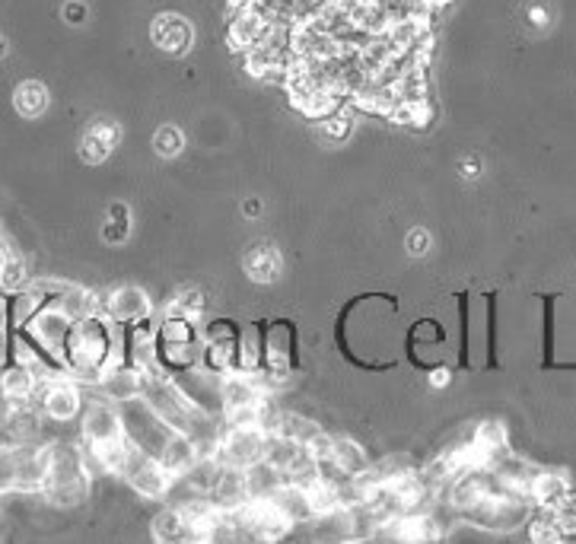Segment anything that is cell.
<instances>
[{
  "mask_svg": "<svg viewBox=\"0 0 576 544\" xmlns=\"http://www.w3.org/2000/svg\"><path fill=\"white\" fill-rule=\"evenodd\" d=\"M115 360H118V325L109 315H90L74 331V341L64 357V370L80 385L83 382L96 385L102 370Z\"/></svg>",
  "mask_w": 576,
  "mask_h": 544,
  "instance_id": "cell-1",
  "label": "cell"
},
{
  "mask_svg": "<svg viewBox=\"0 0 576 544\" xmlns=\"http://www.w3.org/2000/svg\"><path fill=\"white\" fill-rule=\"evenodd\" d=\"M379 535V519L366 503L335 506L309 522V538L316 544H360Z\"/></svg>",
  "mask_w": 576,
  "mask_h": 544,
  "instance_id": "cell-2",
  "label": "cell"
},
{
  "mask_svg": "<svg viewBox=\"0 0 576 544\" xmlns=\"http://www.w3.org/2000/svg\"><path fill=\"white\" fill-rule=\"evenodd\" d=\"M121 427H125V440L131 449L150 455V459L160 462V455L169 443V436L176 430H169L160 417H156L144 401H128V405H121Z\"/></svg>",
  "mask_w": 576,
  "mask_h": 544,
  "instance_id": "cell-3",
  "label": "cell"
},
{
  "mask_svg": "<svg viewBox=\"0 0 576 544\" xmlns=\"http://www.w3.org/2000/svg\"><path fill=\"white\" fill-rule=\"evenodd\" d=\"M141 401L163 420L169 430H176V433H185L191 414H195V408H191L188 401L182 398V392L172 385V379L166 373H147L144 376Z\"/></svg>",
  "mask_w": 576,
  "mask_h": 544,
  "instance_id": "cell-4",
  "label": "cell"
},
{
  "mask_svg": "<svg viewBox=\"0 0 576 544\" xmlns=\"http://www.w3.org/2000/svg\"><path fill=\"white\" fill-rule=\"evenodd\" d=\"M83 405H86V395L80 389V382L71 376H58V379L39 385L36 408L42 411L45 420H51V424H71V420H80Z\"/></svg>",
  "mask_w": 576,
  "mask_h": 544,
  "instance_id": "cell-5",
  "label": "cell"
},
{
  "mask_svg": "<svg viewBox=\"0 0 576 544\" xmlns=\"http://www.w3.org/2000/svg\"><path fill=\"white\" fill-rule=\"evenodd\" d=\"M265 446H268V433H261L258 427H226L214 455L223 468L249 471L258 462H265Z\"/></svg>",
  "mask_w": 576,
  "mask_h": 544,
  "instance_id": "cell-6",
  "label": "cell"
},
{
  "mask_svg": "<svg viewBox=\"0 0 576 544\" xmlns=\"http://www.w3.org/2000/svg\"><path fill=\"white\" fill-rule=\"evenodd\" d=\"M118 478L147 500H166L169 484H172V478L160 468V462L137 449H128L125 462L118 468Z\"/></svg>",
  "mask_w": 576,
  "mask_h": 544,
  "instance_id": "cell-7",
  "label": "cell"
},
{
  "mask_svg": "<svg viewBox=\"0 0 576 544\" xmlns=\"http://www.w3.org/2000/svg\"><path fill=\"white\" fill-rule=\"evenodd\" d=\"M93 392L99 398L112 401V405H128V401H141V392H144V373L134 370V366L128 363H109L106 370H102V376L96 379Z\"/></svg>",
  "mask_w": 576,
  "mask_h": 544,
  "instance_id": "cell-8",
  "label": "cell"
},
{
  "mask_svg": "<svg viewBox=\"0 0 576 544\" xmlns=\"http://www.w3.org/2000/svg\"><path fill=\"white\" fill-rule=\"evenodd\" d=\"M106 315L118 325H137V322H150L153 319V300L141 284H125L106 293Z\"/></svg>",
  "mask_w": 576,
  "mask_h": 544,
  "instance_id": "cell-9",
  "label": "cell"
},
{
  "mask_svg": "<svg viewBox=\"0 0 576 544\" xmlns=\"http://www.w3.org/2000/svg\"><path fill=\"white\" fill-rule=\"evenodd\" d=\"M150 35L160 51H166L172 58H182L191 48V42H195V26H191L182 13H160L150 26Z\"/></svg>",
  "mask_w": 576,
  "mask_h": 544,
  "instance_id": "cell-10",
  "label": "cell"
},
{
  "mask_svg": "<svg viewBox=\"0 0 576 544\" xmlns=\"http://www.w3.org/2000/svg\"><path fill=\"white\" fill-rule=\"evenodd\" d=\"M573 487L570 481L561 475V471H548V468H538L535 478L526 487V497L535 510H561V506L570 500Z\"/></svg>",
  "mask_w": 576,
  "mask_h": 544,
  "instance_id": "cell-11",
  "label": "cell"
},
{
  "mask_svg": "<svg viewBox=\"0 0 576 544\" xmlns=\"http://www.w3.org/2000/svg\"><path fill=\"white\" fill-rule=\"evenodd\" d=\"M118 140H121L118 121H112V118H96V121H90V128L83 131V140H80L83 163H90V166L106 163L109 156H112V150L118 147Z\"/></svg>",
  "mask_w": 576,
  "mask_h": 544,
  "instance_id": "cell-12",
  "label": "cell"
},
{
  "mask_svg": "<svg viewBox=\"0 0 576 544\" xmlns=\"http://www.w3.org/2000/svg\"><path fill=\"white\" fill-rule=\"evenodd\" d=\"M271 20L258 7H249V10H239L233 13L230 20V32H226V39H230V48L233 51H242V55H249V51L265 39Z\"/></svg>",
  "mask_w": 576,
  "mask_h": 544,
  "instance_id": "cell-13",
  "label": "cell"
},
{
  "mask_svg": "<svg viewBox=\"0 0 576 544\" xmlns=\"http://www.w3.org/2000/svg\"><path fill=\"white\" fill-rule=\"evenodd\" d=\"M242 268H246L249 280H255V284H261V287H268V284H274L277 277H281L284 258L271 242H255L246 249V255H242Z\"/></svg>",
  "mask_w": 576,
  "mask_h": 544,
  "instance_id": "cell-14",
  "label": "cell"
},
{
  "mask_svg": "<svg viewBox=\"0 0 576 544\" xmlns=\"http://www.w3.org/2000/svg\"><path fill=\"white\" fill-rule=\"evenodd\" d=\"M328 455H331V459H335V465H338L351 481L363 478L366 471L373 468V462H370V455H366L363 443L354 440V436H344V433H335V436H331Z\"/></svg>",
  "mask_w": 576,
  "mask_h": 544,
  "instance_id": "cell-15",
  "label": "cell"
},
{
  "mask_svg": "<svg viewBox=\"0 0 576 544\" xmlns=\"http://www.w3.org/2000/svg\"><path fill=\"white\" fill-rule=\"evenodd\" d=\"M271 506L281 513L290 525H309L316 519V503H312V494L306 487H296V484H284L281 490L274 494Z\"/></svg>",
  "mask_w": 576,
  "mask_h": 544,
  "instance_id": "cell-16",
  "label": "cell"
},
{
  "mask_svg": "<svg viewBox=\"0 0 576 544\" xmlns=\"http://www.w3.org/2000/svg\"><path fill=\"white\" fill-rule=\"evenodd\" d=\"M207 503L214 506L217 513H233L239 510L242 503H249V490H246V471H236V468H223L220 478L211 490Z\"/></svg>",
  "mask_w": 576,
  "mask_h": 544,
  "instance_id": "cell-17",
  "label": "cell"
},
{
  "mask_svg": "<svg viewBox=\"0 0 576 544\" xmlns=\"http://www.w3.org/2000/svg\"><path fill=\"white\" fill-rule=\"evenodd\" d=\"M201 459V452H198V446L188 440L185 433H172L169 436V443H166V449H163V455H160V468L166 471V475L176 481V478H182L185 471L195 465Z\"/></svg>",
  "mask_w": 576,
  "mask_h": 544,
  "instance_id": "cell-18",
  "label": "cell"
},
{
  "mask_svg": "<svg viewBox=\"0 0 576 544\" xmlns=\"http://www.w3.org/2000/svg\"><path fill=\"white\" fill-rule=\"evenodd\" d=\"M150 532L156 538V544H182V541H198L195 532L188 529L185 516L176 510V506H163L160 513L153 516L150 522ZM201 544V541H198Z\"/></svg>",
  "mask_w": 576,
  "mask_h": 544,
  "instance_id": "cell-19",
  "label": "cell"
},
{
  "mask_svg": "<svg viewBox=\"0 0 576 544\" xmlns=\"http://www.w3.org/2000/svg\"><path fill=\"white\" fill-rule=\"evenodd\" d=\"M284 484H287L284 475L277 468H271L268 462H258L255 468L246 471V490H249V500H255V503H271Z\"/></svg>",
  "mask_w": 576,
  "mask_h": 544,
  "instance_id": "cell-20",
  "label": "cell"
},
{
  "mask_svg": "<svg viewBox=\"0 0 576 544\" xmlns=\"http://www.w3.org/2000/svg\"><path fill=\"white\" fill-rule=\"evenodd\" d=\"M13 105H16V112H20L23 118H39L48 109V90L39 80H26V83L16 86Z\"/></svg>",
  "mask_w": 576,
  "mask_h": 544,
  "instance_id": "cell-21",
  "label": "cell"
},
{
  "mask_svg": "<svg viewBox=\"0 0 576 544\" xmlns=\"http://www.w3.org/2000/svg\"><path fill=\"white\" fill-rule=\"evenodd\" d=\"M204 312H207V296L198 287H182L163 309V315H182V319H191V322H198Z\"/></svg>",
  "mask_w": 576,
  "mask_h": 544,
  "instance_id": "cell-22",
  "label": "cell"
},
{
  "mask_svg": "<svg viewBox=\"0 0 576 544\" xmlns=\"http://www.w3.org/2000/svg\"><path fill=\"white\" fill-rule=\"evenodd\" d=\"M90 487H93V481H86V484H71V487H51V490H45V500H48V506L51 510H80V506L90 500Z\"/></svg>",
  "mask_w": 576,
  "mask_h": 544,
  "instance_id": "cell-23",
  "label": "cell"
},
{
  "mask_svg": "<svg viewBox=\"0 0 576 544\" xmlns=\"http://www.w3.org/2000/svg\"><path fill=\"white\" fill-rule=\"evenodd\" d=\"M102 239H106L109 245H121V242L131 239V210H128V204L115 201L109 207V217H106V223H102Z\"/></svg>",
  "mask_w": 576,
  "mask_h": 544,
  "instance_id": "cell-24",
  "label": "cell"
},
{
  "mask_svg": "<svg viewBox=\"0 0 576 544\" xmlns=\"http://www.w3.org/2000/svg\"><path fill=\"white\" fill-rule=\"evenodd\" d=\"M153 150H156V156H163V160H176V156L185 150V134H182L176 125L156 128V134H153Z\"/></svg>",
  "mask_w": 576,
  "mask_h": 544,
  "instance_id": "cell-25",
  "label": "cell"
},
{
  "mask_svg": "<svg viewBox=\"0 0 576 544\" xmlns=\"http://www.w3.org/2000/svg\"><path fill=\"white\" fill-rule=\"evenodd\" d=\"M351 131H354V115L347 112V109H341L331 118L319 121V134L328 140V144H344V140L351 137Z\"/></svg>",
  "mask_w": 576,
  "mask_h": 544,
  "instance_id": "cell-26",
  "label": "cell"
},
{
  "mask_svg": "<svg viewBox=\"0 0 576 544\" xmlns=\"http://www.w3.org/2000/svg\"><path fill=\"white\" fill-rule=\"evenodd\" d=\"M16 490V459H13V446L0 449V497Z\"/></svg>",
  "mask_w": 576,
  "mask_h": 544,
  "instance_id": "cell-27",
  "label": "cell"
},
{
  "mask_svg": "<svg viewBox=\"0 0 576 544\" xmlns=\"http://www.w3.org/2000/svg\"><path fill=\"white\" fill-rule=\"evenodd\" d=\"M405 252H408L411 258H424V255L430 252V233L424 230V226H414V230L408 233Z\"/></svg>",
  "mask_w": 576,
  "mask_h": 544,
  "instance_id": "cell-28",
  "label": "cell"
},
{
  "mask_svg": "<svg viewBox=\"0 0 576 544\" xmlns=\"http://www.w3.org/2000/svg\"><path fill=\"white\" fill-rule=\"evenodd\" d=\"M376 544H446V538H436V535H427V538H392V535H376Z\"/></svg>",
  "mask_w": 576,
  "mask_h": 544,
  "instance_id": "cell-29",
  "label": "cell"
},
{
  "mask_svg": "<svg viewBox=\"0 0 576 544\" xmlns=\"http://www.w3.org/2000/svg\"><path fill=\"white\" fill-rule=\"evenodd\" d=\"M449 382H452L449 366H433V370H430V385H433V389H449Z\"/></svg>",
  "mask_w": 576,
  "mask_h": 544,
  "instance_id": "cell-30",
  "label": "cell"
},
{
  "mask_svg": "<svg viewBox=\"0 0 576 544\" xmlns=\"http://www.w3.org/2000/svg\"><path fill=\"white\" fill-rule=\"evenodd\" d=\"M459 175H462V179H478V175H481V163L475 160V156H468V160L459 163Z\"/></svg>",
  "mask_w": 576,
  "mask_h": 544,
  "instance_id": "cell-31",
  "label": "cell"
},
{
  "mask_svg": "<svg viewBox=\"0 0 576 544\" xmlns=\"http://www.w3.org/2000/svg\"><path fill=\"white\" fill-rule=\"evenodd\" d=\"M242 214H246L249 220H255V217H261V201H255V198H249L246 204H242Z\"/></svg>",
  "mask_w": 576,
  "mask_h": 544,
  "instance_id": "cell-32",
  "label": "cell"
},
{
  "mask_svg": "<svg viewBox=\"0 0 576 544\" xmlns=\"http://www.w3.org/2000/svg\"><path fill=\"white\" fill-rule=\"evenodd\" d=\"M83 13H86V10H83L80 4H71V7H67V20H71V23H80V20H83Z\"/></svg>",
  "mask_w": 576,
  "mask_h": 544,
  "instance_id": "cell-33",
  "label": "cell"
},
{
  "mask_svg": "<svg viewBox=\"0 0 576 544\" xmlns=\"http://www.w3.org/2000/svg\"><path fill=\"white\" fill-rule=\"evenodd\" d=\"M274 544H303V538H296L293 532H287V535H281V538H277Z\"/></svg>",
  "mask_w": 576,
  "mask_h": 544,
  "instance_id": "cell-34",
  "label": "cell"
},
{
  "mask_svg": "<svg viewBox=\"0 0 576 544\" xmlns=\"http://www.w3.org/2000/svg\"><path fill=\"white\" fill-rule=\"evenodd\" d=\"M532 23H538V26H541V23H548V13L541 10V7H535V10H532Z\"/></svg>",
  "mask_w": 576,
  "mask_h": 544,
  "instance_id": "cell-35",
  "label": "cell"
},
{
  "mask_svg": "<svg viewBox=\"0 0 576 544\" xmlns=\"http://www.w3.org/2000/svg\"><path fill=\"white\" fill-rule=\"evenodd\" d=\"M4 55H7V39L0 35V58H4Z\"/></svg>",
  "mask_w": 576,
  "mask_h": 544,
  "instance_id": "cell-36",
  "label": "cell"
}]
</instances>
